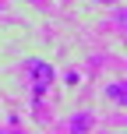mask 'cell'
<instances>
[{
	"label": "cell",
	"instance_id": "cell-2",
	"mask_svg": "<svg viewBox=\"0 0 127 134\" xmlns=\"http://www.w3.org/2000/svg\"><path fill=\"white\" fill-rule=\"evenodd\" d=\"M106 95H109L113 102H120V106H124V99H127V95H124V81H113V85L106 88Z\"/></svg>",
	"mask_w": 127,
	"mask_h": 134
},
{
	"label": "cell",
	"instance_id": "cell-3",
	"mask_svg": "<svg viewBox=\"0 0 127 134\" xmlns=\"http://www.w3.org/2000/svg\"><path fill=\"white\" fill-rule=\"evenodd\" d=\"M88 127H92V116H88V113H78L71 120V131H88Z\"/></svg>",
	"mask_w": 127,
	"mask_h": 134
},
{
	"label": "cell",
	"instance_id": "cell-1",
	"mask_svg": "<svg viewBox=\"0 0 127 134\" xmlns=\"http://www.w3.org/2000/svg\"><path fill=\"white\" fill-rule=\"evenodd\" d=\"M28 78H32V88H35V95H42L49 85H53L57 71H53V67H49L46 60H28Z\"/></svg>",
	"mask_w": 127,
	"mask_h": 134
},
{
	"label": "cell",
	"instance_id": "cell-4",
	"mask_svg": "<svg viewBox=\"0 0 127 134\" xmlns=\"http://www.w3.org/2000/svg\"><path fill=\"white\" fill-rule=\"evenodd\" d=\"M95 4H117V0H95Z\"/></svg>",
	"mask_w": 127,
	"mask_h": 134
}]
</instances>
